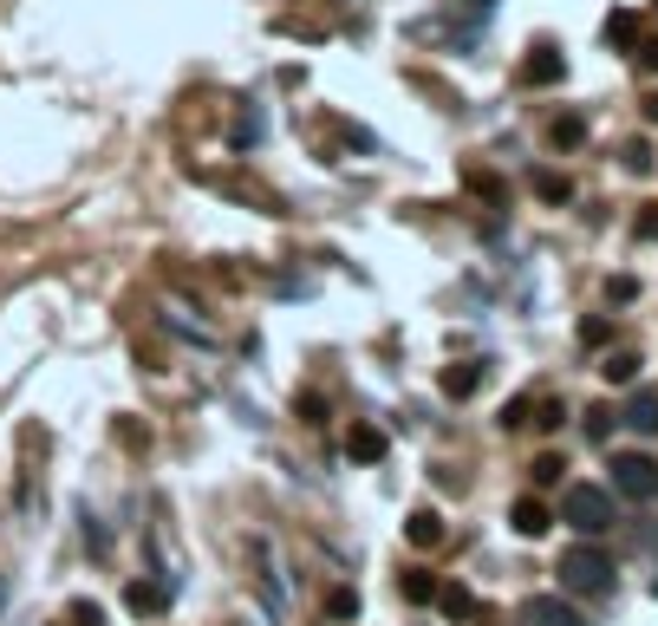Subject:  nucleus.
<instances>
[{"label": "nucleus", "instance_id": "obj_1", "mask_svg": "<svg viewBox=\"0 0 658 626\" xmlns=\"http://www.w3.org/2000/svg\"><path fill=\"white\" fill-rule=\"evenodd\" d=\"M561 523L581 529V536H607V529H613V496H607L600 483H568V496H561Z\"/></svg>", "mask_w": 658, "mask_h": 626}, {"label": "nucleus", "instance_id": "obj_2", "mask_svg": "<svg viewBox=\"0 0 658 626\" xmlns=\"http://www.w3.org/2000/svg\"><path fill=\"white\" fill-rule=\"evenodd\" d=\"M555 575H561L568 594H607L613 588V555L607 549H568Z\"/></svg>", "mask_w": 658, "mask_h": 626}, {"label": "nucleus", "instance_id": "obj_3", "mask_svg": "<svg viewBox=\"0 0 658 626\" xmlns=\"http://www.w3.org/2000/svg\"><path fill=\"white\" fill-rule=\"evenodd\" d=\"M613 483L633 503H658V464L653 457H613Z\"/></svg>", "mask_w": 658, "mask_h": 626}, {"label": "nucleus", "instance_id": "obj_4", "mask_svg": "<svg viewBox=\"0 0 658 626\" xmlns=\"http://www.w3.org/2000/svg\"><path fill=\"white\" fill-rule=\"evenodd\" d=\"M522 626H587L561 594H535V601H522Z\"/></svg>", "mask_w": 658, "mask_h": 626}, {"label": "nucleus", "instance_id": "obj_5", "mask_svg": "<svg viewBox=\"0 0 658 626\" xmlns=\"http://www.w3.org/2000/svg\"><path fill=\"white\" fill-rule=\"evenodd\" d=\"M561 78H568V52H555V46H535L522 59V85H561Z\"/></svg>", "mask_w": 658, "mask_h": 626}, {"label": "nucleus", "instance_id": "obj_6", "mask_svg": "<svg viewBox=\"0 0 658 626\" xmlns=\"http://www.w3.org/2000/svg\"><path fill=\"white\" fill-rule=\"evenodd\" d=\"M548 523H555V516H548V503H535V496H522V503L509 510V529H516L522 542H542V536H548Z\"/></svg>", "mask_w": 658, "mask_h": 626}, {"label": "nucleus", "instance_id": "obj_7", "mask_svg": "<svg viewBox=\"0 0 658 626\" xmlns=\"http://www.w3.org/2000/svg\"><path fill=\"white\" fill-rule=\"evenodd\" d=\"M346 457H352V464H378V457H385V431H378V425H352Z\"/></svg>", "mask_w": 658, "mask_h": 626}, {"label": "nucleus", "instance_id": "obj_8", "mask_svg": "<svg viewBox=\"0 0 658 626\" xmlns=\"http://www.w3.org/2000/svg\"><path fill=\"white\" fill-rule=\"evenodd\" d=\"M405 536H411L418 549H437V542H444V516H437V510H411V523H405Z\"/></svg>", "mask_w": 658, "mask_h": 626}, {"label": "nucleus", "instance_id": "obj_9", "mask_svg": "<svg viewBox=\"0 0 658 626\" xmlns=\"http://www.w3.org/2000/svg\"><path fill=\"white\" fill-rule=\"evenodd\" d=\"M548 144H555V150H581V144H587V118H574V111L555 118V124H548Z\"/></svg>", "mask_w": 658, "mask_h": 626}, {"label": "nucleus", "instance_id": "obj_10", "mask_svg": "<svg viewBox=\"0 0 658 626\" xmlns=\"http://www.w3.org/2000/svg\"><path fill=\"white\" fill-rule=\"evenodd\" d=\"M626 425H633V431H646V438H658V392H633Z\"/></svg>", "mask_w": 658, "mask_h": 626}, {"label": "nucleus", "instance_id": "obj_11", "mask_svg": "<svg viewBox=\"0 0 658 626\" xmlns=\"http://www.w3.org/2000/svg\"><path fill=\"white\" fill-rule=\"evenodd\" d=\"M476 385H483V366H450V372H444V392H450V398H470Z\"/></svg>", "mask_w": 658, "mask_h": 626}, {"label": "nucleus", "instance_id": "obj_12", "mask_svg": "<svg viewBox=\"0 0 658 626\" xmlns=\"http://www.w3.org/2000/svg\"><path fill=\"white\" fill-rule=\"evenodd\" d=\"M600 372H607L613 385H626V379H640V353H626V346H620V353H607V366H600Z\"/></svg>", "mask_w": 658, "mask_h": 626}, {"label": "nucleus", "instance_id": "obj_13", "mask_svg": "<svg viewBox=\"0 0 658 626\" xmlns=\"http://www.w3.org/2000/svg\"><path fill=\"white\" fill-rule=\"evenodd\" d=\"M640 39V13H613L607 20V46H633Z\"/></svg>", "mask_w": 658, "mask_h": 626}, {"label": "nucleus", "instance_id": "obj_14", "mask_svg": "<svg viewBox=\"0 0 658 626\" xmlns=\"http://www.w3.org/2000/svg\"><path fill=\"white\" fill-rule=\"evenodd\" d=\"M535 196H542V202H568L574 189H568V176H555V170H535Z\"/></svg>", "mask_w": 658, "mask_h": 626}, {"label": "nucleus", "instance_id": "obj_15", "mask_svg": "<svg viewBox=\"0 0 658 626\" xmlns=\"http://www.w3.org/2000/svg\"><path fill=\"white\" fill-rule=\"evenodd\" d=\"M405 601H411V607H424V601H437V581H431L424 568H411V575H405Z\"/></svg>", "mask_w": 658, "mask_h": 626}, {"label": "nucleus", "instance_id": "obj_16", "mask_svg": "<svg viewBox=\"0 0 658 626\" xmlns=\"http://www.w3.org/2000/svg\"><path fill=\"white\" fill-rule=\"evenodd\" d=\"M437 601H444V614H450V621H470V614H476V594H470V588H444Z\"/></svg>", "mask_w": 658, "mask_h": 626}, {"label": "nucleus", "instance_id": "obj_17", "mask_svg": "<svg viewBox=\"0 0 658 626\" xmlns=\"http://www.w3.org/2000/svg\"><path fill=\"white\" fill-rule=\"evenodd\" d=\"M124 601H131V614H157V607H163V588H150V581H137V588H131Z\"/></svg>", "mask_w": 658, "mask_h": 626}, {"label": "nucleus", "instance_id": "obj_18", "mask_svg": "<svg viewBox=\"0 0 658 626\" xmlns=\"http://www.w3.org/2000/svg\"><path fill=\"white\" fill-rule=\"evenodd\" d=\"M326 614H333V621H352V614H359V594H346V588H339V594L326 601Z\"/></svg>", "mask_w": 658, "mask_h": 626}, {"label": "nucleus", "instance_id": "obj_19", "mask_svg": "<svg viewBox=\"0 0 658 626\" xmlns=\"http://www.w3.org/2000/svg\"><path fill=\"white\" fill-rule=\"evenodd\" d=\"M633 294H640V281H633V274H613V281H607V300H633Z\"/></svg>", "mask_w": 658, "mask_h": 626}, {"label": "nucleus", "instance_id": "obj_20", "mask_svg": "<svg viewBox=\"0 0 658 626\" xmlns=\"http://www.w3.org/2000/svg\"><path fill=\"white\" fill-rule=\"evenodd\" d=\"M561 470H568L561 457H535V483H561Z\"/></svg>", "mask_w": 658, "mask_h": 626}, {"label": "nucleus", "instance_id": "obj_21", "mask_svg": "<svg viewBox=\"0 0 658 626\" xmlns=\"http://www.w3.org/2000/svg\"><path fill=\"white\" fill-rule=\"evenodd\" d=\"M626 170H633V176H646V170H653V150H646V144H633V150H626Z\"/></svg>", "mask_w": 658, "mask_h": 626}, {"label": "nucleus", "instance_id": "obj_22", "mask_svg": "<svg viewBox=\"0 0 658 626\" xmlns=\"http://www.w3.org/2000/svg\"><path fill=\"white\" fill-rule=\"evenodd\" d=\"M502 425H509V431L529 425V398H509V405H502Z\"/></svg>", "mask_w": 658, "mask_h": 626}, {"label": "nucleus", "instance_id": "obj_23", "mask_svg": "<svg viewBox=\"0 0 658 626\" xmlns=\"http://www.w3.org/2000/svg\"><path fill=\"white\" fill-rule=\"evenodd\" d=\"M561 418H568V412H561V405H555V398H548V405H542V418H535V425H542V431H561Z\"/></svg>", "mask_w": 658, "mask_h": 626}, {"label": "nucleus", "instance_id": "obj_24", "mask_svg": "<svg viewBox=\"0 0 658 626\" xmlns=\"http://www.w3.org/2000/svg\"><path fill=\"white\" fill-rule=\"evenodd\" d=\"M640 65H646V72L658 78V39H646V46H640Z\"/></svg>", "mask_w": 658, "mask_h": 626}, {"label": "nucleus", "instance_id": "obj_25", "mask_svg": "<svg viewBox=\"0 0 658 626\" xmlns=\"http://www.w3.org/2000/svg\"><path fill=\"white\" fill-rule=\"evenodd\" d=\"M640 235H653V242H658V209H653V216H640Z\"/></svg>", "mask_w": 658, "mask_h": 626}]
</instances>
